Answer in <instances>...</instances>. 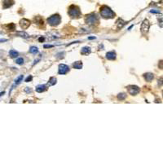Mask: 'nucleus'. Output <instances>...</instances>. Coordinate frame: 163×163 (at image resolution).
I'll return each mask as SVG.
<instances>
[{
	"instance_id": "1",
	"label": "nucleus",
	"mask_w": 163,
	"mask_h": 163,
	"mask_svg": "<svg viewBox=\"0 0 163 163\" xmlns=\"http://www.w3.org/2000/svg\"><path fill=\"white\" fill-rule=\"evenodd\" d=\"M100 16L104 19H112L115 16V13L109 7L104 5L100 7Z\"/></svg>"
},
{
	"instance_id": "2",
	"label": "nucleus",
	"mask_w": 163,
	"mask_h": 163,
	"mask_svg": "<svg viewBox=\"0 0 163 163\" xmlns=\"http://www.w3.org/2000/svg\"><path fill=\"white\" fill-rule=\"evenodd\" d=\"M68 14L72 19H78L82 16V12L80 11V8L78 6L75 5H71L69 7V11H68Z\"/></svg>"
},
{
	"instance_id": "3",
	"label": "nucleus",
	"mask_w": 163,
	"mask_h": 163,
	"mask_svg": "<svg viewBox=\"0 0 163 163\" xmlns=\"http://www.w3.org/2000/svg\"><path fill=\"white\" fill-rule=\"evenodd\" d=\"M85 21L87 25L91 26L97 25L99 24V16L96 13H91L86 16Z\"/></svg>"
},
{
	"instance_id": "4",
	"label": "nucleus",
	"mask_w": 163,
	"mask_h": 163,
	"mask_svg": "<svg viewBox=\"0 0 163 163\" xmlns=\"http://www.w3.org/2000/svg\"><path fill=\"white\" fill-rule=\"evenodd\" d=\"M60 22H61V17L58 14L52 15V16H50L47 19V23L51 26H57L60 25Z\"/></svg>"
},
{
	"instance_id": "5",
	"label": "nucleus",
	"mask_w": 163,
	"mask_h": 163,
	"mask_svg": "<svg viewBox=\"0 0 163 163\" xmlns=\"http://www.w3.org/2000/svg\"><path fill=\"white\" fill-rule=\"evenodd\" d=\"M127 90H128V92L130 95H131V96H136L137 94L140 93V88L135 85H130L127 87Z\"/></svg>"
},
{
	"instance_id": "6",
	"label": "nucleus",
	"mask_w": 163,
	"mask_h": 163,
	"mask_svg": "<svg viewBox=\"0 0 163 163\" xmlns=\"http://www.w3.org/2000/svg\"><path fill=\"white\" fill-rule=\"evenodd\" d=\"M69 72V67L64 64H60L58 66V73L59 74L64 75Z\"/></svg>"
},
{
	"instance_id": "7",
	"label": "nucleus",
	"mask_w": 163,
	"mask_h": 163,
	"mask_svg": "<svg viewBox=\"0 0 163 163\" xmlns=\"http://www.w3.org/2000/svg\"><path fill=\"white\" fill-rule=\"evenodd\" d=\"M150 28V23L148 20H144L141 25V32L143 34H146L149 32V29Z\"/></svg>"
},
{
	"instance_id": "8",
	"label": "nucleus",
	"mask_w": 163,
	"mask_h": 163,
	"mask_svg": "<svg viewBox=\"0 0 163 163\" xmlns=\"http://www.w3.org/2000/svg\"><path fill=\"white\" fill-rule=\"evenodd\" d=\"M20 25L23 29H26L29 27V25H30V21L27 19H22V20H20Z\"/></svg>"
},
{
	"instance_id": "9",
	"label": "nucleus",
	"mask_w": 163,
	"mask_h": 163,
	"mask_svg": "<svg viewBox=\"0 0 163 163\" xmlns=\"http://www.w3.org/2000/svg\"><path fill=\"white\" fill-rule=\"evenodd\" d=\"M14 3H15V2L13 0H3V1H2V8H3V9L9 8Z\"/></svg>"
},
{
	"instance_id": "10",
	"label": "nucleus",
	"mask_w": 163,
	"mask_h": 163,
	"mask_svg": "<svg viewBox=\"0 0 163 163\" xmlns=\"http://www.w3.org/2000/svg\"><path fill=\"white\" fill-rule=\"evenodd\" d=\"M116 57H117V54H116V52L113 51L109 52L106 53V58H107V60H116Z\"/></svg>"
},
{
	"instance_id": "11",
	"label": "nucleus",
	"mask_w": 163,
	"mask_h": 163,
	"mask_svg": "<svg viewBox=\"0 0 163 163\" xmlns=\"http://www.w3.org/2000/svg\"><path fill=\"white\" fill-rule=\"evenodd\" d=\"M47 86L46 85H43V84H39V85H38L37 87H36V91L38 93H42V92H44V91H47Z\"/></svg>"
},
{
	"instance_id": "12",
	"label": "nucleus",
	"mask_w": 163,
	"mask_h": 163,
	"mask_svg": "<svg viewBox=\"0 0 163 163\" xmlns=\"http://www.w3.org/2000/svg\"><path fill=\"white\" fill-rule=\"evenodd\" d=\"M144 78L145 79V81L146 82H152L153 78H154V75L153 74V73H144Z\"/></svg>"
},
{
	"instance_id": "13",
	"label": "nucleus",
	"mask_w": 163,
	"mask_h": 163,
	"mask_svg": "<svg viewBox=\"0 0 163 163\" xmlns=\"http://www.w3.org/2000/svg\"><path fill=\"white\" fill-rule=\"evenodd\" d=\"M23 78H24V75H20L18 78H17L16 80H15V83H14V85L12 86V87H11V90L14 88V87H16V86H18L20 82H22V80H23ZM11 90L10 91V92L9 93H11Z\"/></svg>"
},
{
	"instance_id": "14",
	"label": "nucleus",
	"mask_w": 163,
	"mask_h": 163,
	"mask_svg": "<svg viewBox=\"0 0 163 163\" xmlns=\"http://www.w3.org/2000/svg\"><path fill=\"white\" fill-rule=\"evenodd\" d=\"M91 52V47H82L81 50V53L84 55H89Z\"/></svg>"
},
{
	"instance_id": "15",
	"label": "nucleus",
	"mask_w": 163,
	"mask_h": 163,
	"mask_svg": "<svg viewBox=\"0 0 163 163\" xmlns=\"http://www.w3.org/2000/svg\"><path fill=\"white\" fill-rule=\"evenodd\" d=\"M73 67L74 68V69H82V61H76L75 63H73Z\"/></svg>"
},
{
	"instance_id": "16",
	"label": "nucleus",
	"mask_w": 163,
	"mask_h": 163,
	"mask_svg": "<svg viewBox=\"0 0 163 163\" xmlns=\"http://www.w3.org/2000/svg\"><path fill=\"white\" fill-rule=\"evenodd\" d=\"M56 82H57V79H56L55 77H52V78L49 79L48 82H47V85H48V86H54L56 83Z\"/></svg>"
},
{
	"instance_id": "17",
	"label": "nucleus",
	"mask_w": 163,
	"mask_h": 163,
	"mask_svg": "<svg viewBox=\"0 0 163 163\" xmlns=\"http://www.w3.org/2000/svg\"><path fill=\"white\" fill-rule=\"evenodd\" d=\"M18 55H19V53L16 51H15V50H10L9 51V55L11 58H16L17 56H18Z\"/></svg>"
},
{
	"instance_id": "18",
	"label": "nucleus",
	"mask_w": 163,
	"mask_h": 163,
	"mask_svg": "<svg viewBox=\"0 0 163 163\" xmlns=\"http://www.w3.org/2000/svg\"><path fill=\"white\" fill-rule=\"evenodd\" d=\"M126 24V22L125 21H123L122 20H121V19H119L117 21V28L118 29H120V28H122V26L125 25Z\"/></svg>"
},
{
	"instance_id": "19",
	"label": "nucleus",
	"mask_w": 163,
	"mask_h": 163,
	"mask_svg": "<svg viewBox=\"0 0 163 163\" xmlns=\"http://www.w3.org/2000/svg\"><path fill=\"white\" fill-rule=\"evenodd\" d=\"M17 35H19L20 37H22V38H29V37L28 34H26V33L23 32V31L18 32V33H17Z\"/></svg>"
},
{
	"instance_id": "20",
	"label": "nucleus",
	"mask_w": 163,
	"mask_h": 163,
	"mask_svg": "<svg viewBox=\"0 0 163 163\" xmlns=\"http://www.w3.org/2000/svg\"><path fill=\"white\" fill-rule=\"evenodd\" d=\"M29 52H30L31 54H37V53L38 52V47H31L30 48H29Z\"/></svg>"
},
{
	"instance_id": "21",
	"label": "nucleus",
	"mask_w": 163,
	"mask_h": 163,
	"mask_svg": "<svg viewBox=\"0 0 163 163\" xmlns=\"http://www.w3.org/2000/svg\"><path fill=\"white\" fill-rule=\"evenodd\" d=\"M126 98V95L125 93H120L117 95V99L119 100H124Z\"/></svg>"
},
{
	"instance_id": "22",
	"label": "nucleus",
	"mask_w": 163,
	"mask_h": 163,
	"mask_svg": "<svg viewBox=\"0 0 163 163\" xmlns=\"http://www.w3.org/2000/svg\"><path fill=\"white\" fill-rule=\"evenodd\" d=\"M16 63L19 65H21L24 64V59L23 58H17L16 60Z\"/></svg>"
},
{
	"instance_id": "23",
	"label": "nucleus",
	"mask_w": 163,
	"mask_h": 163,
	"mask_svg": "<svg viewBox=\"0 0 163 163\" xmlns=\"http://www.w3.org/2000/svg\"><path fill=\"white\" fill-rule=\"evenodd\" d=\"M32 79H33V77H32V75H29V76H28L27 78H25V82H31V81H32Z\"/></svg>"
},
{
	"instance_id": "24",
	"label": "nucleus",
	"mask_w": 163,
	"mask_h": 163,
	"mask_svg": "<svg viewBox=\"0 0 163 163\" xmlns=\"http://www.w3.org/2000/svg\"><path fill=\"white\" fill-rule=\"evenodd\" d=\"M150 12L154 13V14H160V13H161V11H158V10H156V9H153V10L150 11Z\"/></svg>"
},
{
	"instance_id": "25",
	"label": "nucleus",
	"mask_w": 163,
	"mask_h": 163,
	"mask_svg": "<svg viewBox=\"0 0 163 163\" xmlns=\"http://www.w3.org/2000/svg\"><path fill=\"white\" fill-rule=\"evenodd\" d=\"M25 92H27V93H31L32 92V90H31V89H29V87H26L25 89Z\"/></svg>"
},
{
	"instance_id": "26",
	"label": "nucleus",
	"mask_w": 163,
	"mask_h": 163,
	"mask_svg": "<svg viewBox=\"0 0 163 163\" xmlns=\"http://www.w3.org/2000/svg\"><path fill=\"white\" fill-rule=\"evenodd\" d=\"M53 47H54L53 45H44L43 46L44 48H52Z\"/></svg>"
},
{
	"instance_id": "27",
	"label": "nucleus",
	"mask_w": 163,
	"mask_h": 163,
	"mask_svg": "<svg viewBox=\"0 0 163 163\" xmlns=\"http://www.w3.org/2000/svg\"><path fill=\"white\" fill-rule=\"evenodd\" d=\"M7 39L6 38H0V43H4V42H7Z\"/></svg>"
},
{
	"instance_id": "28",
	"label": "nucleus",
	"mask_w": 163,
	"mask_h": 163,
	"mask_svg": "<svg viewBox=\"0 0 163 163\" xmlns=\"http://www.w3.org/2000/svg\"><path fill=\"white\" fill-rule=\"evenodd\" d=\"M44 39H45V38H44V37H40L39 38H38V41L42 43V42H43V41H44Z\"/></svg>"
},
{
	"instance_id": "29",
	"label": "nucleus",
	"mask_w": 163,
	"mask_h": 163,
	"mask_svg": "<svg viewBox=\"0 0 163 163\" xmlns=\"http://www.w3.org/2000/svg\"><path fill=\"white\" fill-rule=\"evenodd\" d=\"M96 37H88V39L89 40H93V39H96Z\"/></svg>"
},
{
	"instance_id": "30",
	"label": "nucleus",
	"mask_w": 163,
	"mask_h": 163,
	"mask_svg": "<svg viewBox=\"0 0 163 163\" xmlns=\"http://www.w3.org/2000/svg\"><path fill=\"white\" fill-rule=\"evenodd\" d=\"M4 94H5V91H2V92L0 93V97H1V96H2V95H4Z\"/></svg>"
}]
</instances>
